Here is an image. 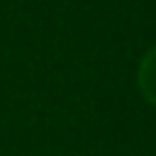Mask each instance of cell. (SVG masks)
Returning <instances> with one entry per match:
<instances>
[{
	"label": "cell",
	"instance_id": "cell-1",
	"mask_svg": "<svg viewBox=\"0 0 156 156\" xmlns=\"http://www.w3.org/2000/svg\"><path fill=\"white\" fill-rule=\"evenodd\" d=\"M136 83L141 95L156 105V46L149 49L139 63V73H136Z\"/></svg>",
	"mask_w": 156,
	"mask_h": 156
}]
</instances>
